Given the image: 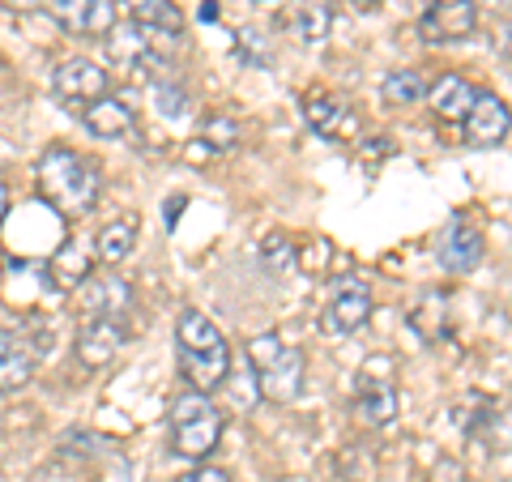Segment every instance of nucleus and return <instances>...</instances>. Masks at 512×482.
<instances>
[{
	"instance_id": "obj_12",
	"label": "nucleus",
	"mask_w": 512,
	"mask_h": 482,
	"mask_svg": "<svg viewBox=\"0 0 512 482\" xmlns=\"http://www.w3.org/2000/svg\"><path fill=\"white\" fill-rule=\"evenodd\" d=\"M124 342H128V329L120 320H82V329H77V359L86 367H107L120 355Z\"/></svg>"
},
{
	"instance_id": "obj_33",
	"label": "nucleus",
	"mask_w": 512,
	"mask_h": 482,
	"mask_svg": "<svg viewBox=\"0 0 512 482\" xmlns=\"http://www.w3.org/2000/svg\"><path fill=\"white\" fill-rule=\"evenodd\" d=\"M5 218H9V188L0 184V227H5Z\"/></svg>"
},
{
	"instance_id": "obj_25",
	"label": "nucleus",
	"mask_w": 512,
	"mask_h": 482,
	"mask_svg": "<svg viewBox=\"0 0 512 482\" xmlns=\"http://www.w3.org/2000/svg\"><path fill=\"white\" fill-rule=\"evenodd\" d=\"M201 141L210 150H235L239 146V124L231 116H222V111H214V116H205V124H201Z\"/></svg>"
},
{
	"instance_id": "obj_18",
	"label": "nucleus",
	"mask_w": 512,
	"mask_h": 482,
	"mask_svg": "<svg viewBox=\"0 0 512 482\" xmlns=\"http://www.w3.org/2000/svg\"><path fill=\"white\" fill-rule=\"evenodd\" d=\"M30 376H35V350H30V342L13 329H0V397L26 389Z\"/></svg>"
},
{
	"instance_id": "obj_31",
	"label": "nucleus",
	"mask_w": 512,
	"mask_h": 482,
	"mask_svg": "<svg viewBox=\"0 0 512 482\" xmlns=\"http://www.w3.org/2000/svg\"><path fill=\"white\" fill-rule=\"evenodd\" d=\"M0 9H9V13H30V9H39V0H0Z\"/></svg>"
},
{
	"instance_id": "obj_10",
	"label": "nucleus",
	"mask_w": 512,
	"mask_h": 482,
	"mask_svg": "<svg viewBox=\"0 0 512 482\" xmlns=\"http://www.w3.org/2000/svg\"><path fill=\"white\" fill-rule=\"evenodd\" d=\"M508 128H512V111H508V103H504L495 90H478V99H474V107H470V116L461 120L466 146H474V150H491V146H500V141L508 137Z\"/></svg>"
},
{
	"instance_id": "obj_26",
	"label": "nucleus",
	"mask_w": 512,
	"mask_h": 482,
	"mask_svg": "<svg viewBox=\"0 0 512 482\" xmlns=\"http://www.w3.org/2000/svg\"><path fill=\"white\" fill-rule=\"evenodd\" d=\"M150 94H154V103H158V111H163L167 120H184L188 94H184L180 82H171V77H158V82H150Z\"/></svg>"
},
{
	"instance_id": "obj_28",
	"label": "nucleus",
	"mask_w": 512,
	"mask_h": 482,
	"mask_svg": "<svg viewBox=\"0 0 512 482\" xmlns=\"http://www.w3.org/2000/svg\"><path fill=\"white\" fill-rule=\"evenodd\" d=\"M222 389H231L239 406H252V401L261 397V389H256V372H252V367H239V372H227V380H222Z\"/></svg>"
},
{
	"instance_id": "obj_5",
	"label": "nucleus",
	"mask_w": 512,
	"mask_h": 482,
	"mask_svg": "<svg viewBox=\"0 0 512 482\" xmlns=\"http://www.w3.org/2000/svg\"><path fill=\"white\" fill-rule=\"evenodd\" d=\"M9 222V218H5ZM64 218L47 201H30L18 210V218L9 222V248L26 256V261H47L64 244Z\"/></svg>"
},
{
	"instance_id": "obj_35",
	"label": "nucleus",
	"mask_w": 512,
	"mask_h": 482,
	"mask_svg": "<svg viewBox=\"0 0 512 482\" xmlns=\"http://www.w3.org/2000/svg\"><path fill=\"white\" fill-rule=\"evenodd\" d=\"M367 5H376V0H367Z\"/></svg>"
},
{
	"instance_id": "obj_22",
	"label": "nucleus",
	"mask_w": 512,
	"mask_h": 482,
	"mask_svg": "<svg viewBox=\"0 0 512 482\" xmlns=\"http://www.w3.org/2000/svg\"><path fill=\"white\" fill-rule=\"evenodd\" d=\"M137 248V214H124L116 222H107V227L99 231V239H94V261H103L116 269L120 261H128Z\"/></svg>"
},
{
	"instance_id": "obj_3",
	"label": "nucleus",
	"mask_w": 512,
	"mask_h": 482,
	"mask_svg": "<svg viewBox=\"0 0 512 482\" xmlns=\"http://www.w3.org/2000/svg\"><path fill=\"white\" fill-rule=\"evenodd\" d=\"M248 367L256 372V389L274 406H291L303 393V350L286 346L282 333H256L248 342Z\"/></svg>"
},
{
	"instance_id": "obj_1",
	"label": "nucleus",
	"mask_w": 512,
	"mask_h": 482,
	"mask_svg": "<svg viewBox=\"0 0 512 482\" xmlns=\"http://www.w3.org/2000/svg\"><path fill=\"white\" fill-rule=\"evenodd\" d=\"M175 350H180V372L192 393L210 397L222 389V380L231 372V342L210 316L197 308L180 312V320H175Z\"/></svg>"
},
{
	"instance_id": "obj_7",
	"label": "nucleus",
	"mask_w": 512,
	"mask_h": 482,
	"mask_svg": "<svg viewBox=\"0 0 512 482\" xmlns=\"http://www.w3.org/2000/svg\"><path fill=\"white\" fill-rule=\"evenodd\" d=\"M77 303H82V320H120L124 325L137 303V291L120 273H99L77 291Z\"/></svg>"
},
{
	"instance_id": "obj_13",
	"label": "nucleus",
	"mask_w": 512,
	"mask_h": 482,
	"mask_svg": "<svg viewBox=\"0 0 512 482\" xmlns=\"http://www.w3.org/2000/svg\"><path fill=\"white\" fill-rule=\"evenodd\" d=\"M43 269L56 278L60 291H82V286L94 278V248L82 244V239H64V244L43 261Z\"/></svg>"
},
{
	"instance_id": "obj_19",
	"label": "nucleus",
	"mask_w": 512,
	"mask_h": 482,
	"mask_svg": "<svg viewBox=\"0 0 512 482\" xmlns=\"http://www.w3.org/2000/svg\"><path fill=\"white\" fill-rule=\"evenodd\" d=\"M483 235H478L470 222H453V227L444 231V239H440V265L448 269V273H474L478 269V261H483Z\"/></svg>"
},
{
	"instance_id": "obj_4",
	"label": "nucleus",
	"mask_w": 512,
	"mask_h": 482,
	"mask_svg": "<svg viewBox=\"0 0 512 482\" xmlns=\"http://www.w3.org/2000/svg\"><path fill=\"white\" fill-rule=\"evenodd\" d=\"M222 410L205 393H180L171 401V453L184 461H210L222 440Z\"/></svg>"
},
{
	"instance_id": "obj_20",
	"label": "nucleus",
	"mask_w": 512,
	"mask_h": 482,
	"mask_svg": "<svg viewBox=\"0 0 512 482\" xmlns=\"http://www.w3.org/2000/svg\"><path fill=\"white\" fill-rule=\"evenodd\" d=\"M82 120L94 137H103V141H116L124 133H133V124H137V111L128 107L124 99H116V94H103V99H94L86 111H82Z\"/></svg>"
},
{
	"instance_id": "obj_17",
	"label": "nucleus",
	"mask_w": 512,
	"mask_h": 482,
	"mask_svg": "<svg viewBox=\"0 0 512 482\" xmlns=\"http://www.w3.org/2000/svg\"><path fill=\"white\" fill-rule=\"evenodd\" d=\"M282 22H286V30H291V39L299 47H320L333 30V5L329 0H295Z\"/></svg>"
},
{
	"instance_id": "obj_30",
	"label": "nucleus",
	"mask_w": 512,
	"mask_h": 482,
	"mask_svg": "<svg viewBox=\"0 0 512 482\" xmlns=\"http://www.w3.org/2000/svg\"><path fill=\"white\" fill-rule=\"evenodd\" d=\"M175 482H231V470H222V465L201 461V465H192V470H188L184 478H175Z\"/></svg>"
},
{
	"instance_id": "obj_8",
	"label": "nucleus",
	"mask_w": 512,
	"mask_h": 482,
	"mask_svg": "<svg viewBox=\"0 0 512 482\" xmlns=\"http://www.w3.org/2000/svg\"><path fill=\"white\" fill-rule=\"evenodd\" d=\"M52 94L64 107L86 111L94 99H103L107 94V73L99 69V64H90L86 56H73L52 73Z\"/></svg>"
},
{
	"instance_id": "obj_32",
	"label": "nucleus",
	"mask_w": 512,
	"mask_h": 482,
	"mask_svg": "<svg viewBox=\"0 0 512 482\" xmlns=\"http://www.w3.org/2000/svg\"><path fill=\"white\" fill-rule=\"evenodd\" d=\"M180 205H184V197H171L167 201V227H175V218H180Z\"/></svg>"
},
{
	"instance_id": "obj_9",
	"label": "nucleus",
	"mask_w": 512,
	"mask_h": 482,
	"mask_svg": "<svg viewBox=\"0 0 512 482\" xmlns=\"http://www.w3.org/2000/svg\"><path fill=\"white\" fill-rule=\"evenodd\" d=\"M474 30H478V5L474 0H440V5L423 9V18H419L423 43H436V47L470 39Z\"/></svg>"
},
{
	"instance_id": "obj_27",
	"label": "nucleus",
	"mask_w": 512,
	"mask_h": 482,
	"mask_svg": "<svg viewBox=\"0 0 512 482\" xmlns=\"http://www.w3.org/2000/svg\"><path fill=\"white\" fill-rule=\"evenodd\" d=\"M261 256H265V265L278 269V273L295 269V248H291V239H286V235H269L261 244Z\"/></svg>"
},
{
	"instance_id": "obj_34",
	"label": "nucleus",
	"mask_w": 512,
	"mask_h": 482,
	"mask_svg": "<svg viewBox=\"0 0 512 482\" xmlns=\"http://www.w3.org/2000/svg\"><path fill=\"white\" fill-rule=\"evenodd\" d=\"M218 18V9H214V0H205V9H201V22H214Z\"/></svg>"
},
{
	"instance_id": "obj_21",
	"label": "nucleus",
	"mask_w": 512,
	"mask_h": 482,
	"mask_svg": "<svg viewBox=\"0 0 512 482\" xmlns=\"http://www.w3.org/2000/svg\"><path fill=\"white\" fill-rule=\"evenodd\" d=\"M303 116H308L312 133H320V137H346L350 103L338 99V94H308V99H303Z\"/></svg>"
},
{
	"instance_id": "obj_15",
	"label": "nucleus",
	"mask_w": 512,
	"mask_h": 482,
	"mask_svg": "<svg viewBox=\"0 0 512 482\" xmlns=\"http://www.w3.org/2000/svg\"><path fill=\"white\" fill-rule=\"evenodd\" d=\"M128 9V22L146 35H158V39H180L184 35V9L175 0H124Z\"/></svg>"
},
{
	"instance_id": "obj_14",
	"label": "nucleus",
	"mask_w": 512,
	"mask_h": 482,
	"mask_svg": "<svg viewBox=\"0 0 512 482\" xmlns=\"http://www.w3.org/2000/svg\"><path fill=\"white\" fill-rule=\"evenodd\" d=\"M474 99H478V90L461 73H444V77H436V82L427 86V107L436 111V120H444V124L466 120Z\"/></svg>"
},
{
	"instance_id": "obj_2",
	"label": "nucleus",
	"mask_w": 512,
	"mask_h": 482,
	"mask_svg": "<svg viewBox=\"0 0 512 482\" xmlns=\"http://www.w3.org/2000/svg\"><path fill=\"white\" fill-rule=\"evenodd\" d=\"M39 201H47L60 218L90 214L99 201V167L69 146H47L35 163Z\"/></svg>"
},
{
	"instance_id": "obj_16",
	"label": "nucleus",
	"mask_w": 512,
	"mask_h": 482,
	"mask_svg": "<svg viewBox=\"0 0 512 482\" xmlns=\"http://www.w3.org/2000/svg\"><path fill=\"white\" fill-rule=\"evenodd\" d=\"M355 414L367 427H384L397 419V384L384 376H359L355 380Z\"/></svg>"
},
{
	"instance_id": "obj_24",
	"label": "nucleus",
	"mask_w": 512,
	"mask_h": 482,
	"mask_svg": "<svg viewBox=\"0 0 512 482\" xmlns=\"http://www.w3.org/2000/svg\"><path fill=\"white\" fill-rule=\"evenodd\" d=\"M470 436L483 440V448H491V453H512V401L478 414V423H470Z\"/></svg>"
},
{
	"instance_id": "obj_29",
	"label": "nucleus",
	"mask_w": 512,
	"mask_h": 482,
	"mask_svg": "<svg viewBox=\"0 0 512 482\" xmlns=\"http://www.w3.org/2000/svg\"><path fill=\"white\" fill-rule=\"evenodd\" d=\"M239 52H244V60L248 64H269V47H265V35H261V30H239Z\"/></svg>"
},
{
	"instance_id": "obj_23",
	"label": "nucleus",
	"mask_w": 512,
	"mask_h": 482,
	"mask_svg": "<svg viewBox=\"0 0 512 482\" xmlns=\"http://www.w3.org/2000/svg\"><path fill=\"white\" fill-rule=\"evenodd\" d=\"M380 99L389 107H419L427 99V77L419 69H393L380 82Z\"/></svg>"
},
{
	"instance_id": "obj_6",
	"label": "nucleus",
	"mask_w": 512,
	"mask_h": 482,
	"mask_svg": "<svg viewBox=\"0 0 512 482\" xmlns=\"http://www.w3.org/2000/svg\"><path fill=\"white\" fill-rule=\"evenodd\" d=\"M372 316V286L363 278H338L329 286V303L320 312V329L325 333H359Z\"/></svg>"
},
{
	"instance_id": "obj_11",
	"label": "nucleus",
	"mask_w": 512,
	"mask_h": 482,
	"mask_svg": "<svg viewBox=\"0 0 512 482\" xmlns=\"http://www.w3.org/2000/svg\"><path fill=\"white\" fill-rule=\"evenodd\" d=\"M47 13L73 35H111L116 26V0H47Z\"/></svg>"
}]
</instances>
